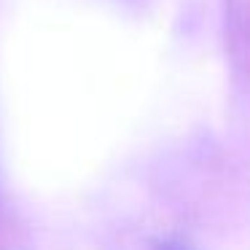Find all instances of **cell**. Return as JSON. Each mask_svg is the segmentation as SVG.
<instances>
[{
    "mask_svg": "<svg viewBox=\"0 0 250 250\" xmlns=\"http://www.w3.org/2000/svg\"><path fill=\"white\" fill-rule=\"evenodd\" d=\"M156 250H188V248H186L183 242H162Z\"/></svg>",
    "mask_w": 250,
    "mask_h": 250,
    "instance_id": "6da1fadb",
    "label": "cell"
}]
</instances>
